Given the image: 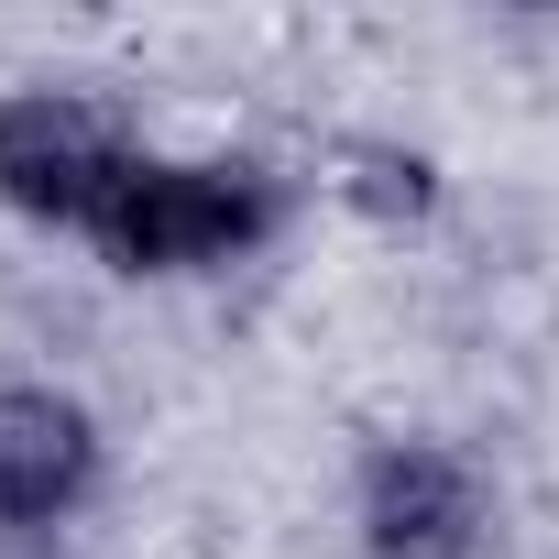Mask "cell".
Masks as SVG:
<instances>
[{"mask_svg":"<svg viewBox=\"0 0 559 559\" xmlns=\"http://www.w3.org/2000/svg\"><path fill=\"white\" fill-rule=\"evenodd\" d=\"M286 230H297V176L274 154H165L154 143L88 252L121 286H209V274L263 263Z\"/></svg>","mask_w":559,"mask_h":559,"instance_id":"1","label":"cell"},{"mask_svg":"<svg viewBox=\"0 0 559 559\" xmlns=\"http://www.w3.org/2000/svg\"><path fill=\"white\" fill-rule=\"evenodd\" d=\"M143 154H154L143 121L99 88H67V78L0 88V209L45 241H99V219L121 209Z\"/></svg>","mask_w":559,"mask_h":559,"instance_id":"2","label":"cell"},{"mask_svg":"<svg viewBox=\"0 0 559 559\" xmlns=\"http://www.w3.org/2000/svg\"><path fill=\"white\" fill-rule=\"evenodd\" d=\"M341 515H352V548L362 559H493L504 483L450 428H373L352 450Z\"/></svg>","mask_w":559,"mask_h":559,"instance_id":"3","label":"cell"},{"mask_svg":"<svg viewBox=\"0 0 559 559\" xmlns=\"http://www.w3.org/2000/svg\"><path fill=\"white\" fill-rule=\"evenodd\" d=\"M99 493H110V417L56 373H12L0 384V526L67 537L99 515Z\"/></svg>","mask_w":559,"mask_h":559,"instance_id":"4","label":"cell"},{"mask_svg":"<svg viewBox=\"0 0 559 559\" xmlns=\"http://www.w3.org/2000/svg\"><path fill=\"white\" fill-rule=\"evenodd\" d=\"M341 198L373 209L384 230H406V219L439 209V165H428L417 143H341Z\"/></svg>","mask_w":559,"mask_h":559,"instance_id":"5","label":"cell"},{"mask_svg":"<svg viewBox=\"0 0 559 559\" xmlns=\"http://www.w3.org/2000/svg\"><path fill=\"white\" fill-rule=\"evenodd\" d=\"M0 559H67V537H12L0 526Z\"/></svg>","mask_w":559,"mask_h":559,"instance_id":"6","label":"cell"}]
</instances>
